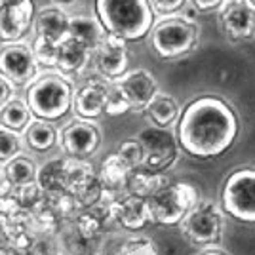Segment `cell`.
<instances>
[{
	"label": "cell",
	"mask_w": 255,
	"mask_h": 255,
	"mask_svg": "<svg viewBox=\"0 0 255 255\" xmlns=\"http://www.w3.org/2000/svg\"><path fill=\"white\" fill-rule=\"evenodd\" d=\"M236 111L217 96H200L181 111L175 129L177 145L194 158H213L238 137Z\"/></svg>",
	"instance_id": "6da1fadb"
},
{
	"label": "cell",
	"mask_w": 255,
	"mask_h": 255,
	"mask_svg": "<svg viewBox=\"0 0 255 255\" xmlns=\"http://www.w3.org/2000/svg\"><path fill=\"white\" fill-rule=\"evenodd\" d=\"M96 13L107 34L126 42L147 36L156 21L149 0H96Z\"/></svg>",
	"instance_id": "7a4b0ae2"
},
{
	"label": "cell",
	"mask_w": 255,
	"mask_h": 255,
	"mask_svg": "<svg viewBox=\"0 0 255 255\" xmlns=\"http://www.w3.org/2000/svg\"><path fill=\"white\" fill-rule=\"evenodd\" d=\"M73 96L75 88L71 80L63 75L50 73L40 78H34L29 84L25 103L31 109L34 118L55 122L73 109Z\"/></svg>",
	"instance_id": "3957f363"
},
{
	"label": "cell",
	"mask_w": 255,
	"mask_h": 255,
	"mask_svg": "<svg viewBox=\"0 0 255 255\" xmlns=\"http://www.w3.org/2000/svg\"><path fill=\"white\" fill-rule=\"evenodd\" d=\"M200 42L198 25L183 15H168L154 21L150 29V44L162 59H175L196 50Z\"/></svg>",
	"instance_id": "277c9868"
},
{
	"label": "cell",
	"mask_w": 255,
	"mask_h": 255,
	"mask_svg": "<svg viewBox=\"0 0 255 255\" xmlns=\"http://www.w3.org/2000/svg\"><path fill=\"white\" fill-rule=\"evenodd\" d=\"M198 200H200L198 191L192 185L177 181L162 185L145 202L152 221L170 227V225H179Z\"/></svg>",
	"instance_id": "5b68a950"
},
{
	"label": "cell",
	"mask_w": 255,
	"mask_h": 255,
	"mask_svg": "<svg viewBox=\"0 0 255 255\" xmlns=\"http://www.w3.org/2000/svg\"><path fill=\"white\" fill-rule=\"evenodd\" d=\"M179 225L183 236L198 248L217 246L225 229L223 213L212 200H198Z\"/></svg>",
	"instance_id": "8992f818"
},
{
	"label": "cell",
	"mask_w": 255,
	"mask_h": 255,
	"mask_svg": "<svg viewBox=\"0 0 255 255\" xmlns=\"http://www.w3.org/2000/svg\"><path fill=\"white\" fill-rule=\"evenodd\" d=\"M221 208L238 221L255 223V168L236 170L225 179Z\"/></svg>",
	"instance_id": "52a82bcc"
},
{
	"label": "cell",
	"mask_w": 255,
	"mask_h": 255,
	"mask_svg": "<svg viewBox=\"0 0 255 255\" xmlns=\"http://www.w3.org/2000/svg\"><path fill=\"white\" fill-rule=\"evenodd\" d=\"M143 149V164L149 171H158L170 168L171 164L177 160V152H179V145L177 139L171 133L170 129L164 128H147L145 131H141L137 137Z\"/></svg>",
	"instance_id": "ba28073f"
},
{
	"label": "cell",
	"mask_w": 255,
	"mask_h": 255,
	"mask_svg": "<svg viewBox=\"0 0 255 255\" xmlns=\"http://www.w3.org/2000/svg\"><path fill=\"white\" fill-rule=\"evenodd\" d=\"M38 75L31 46L23 42L6 44L0 48V76L6 78L11 86H29Z\"/></svg>",
	"instance_id": "9c48e42d"
},
{
	"label": "cell",
	"mask_w": 255,
	"mask_h": 255,
	"mask_svg": "<svg viewBox=\"0 0 255 255\" xmlns=\"http://www.w3.org/2000/svg\"><path fill=\"white\" fill-rule=\"evenodd\" d=\"M34 23V0H2L0 8V40L21 42Z\"/></svg>",
	"instance_id": "30bf717a"
},
{
	"label": "cell",
	"mask_w": 255,
	"mask_h": 255,
	"mask_svg": "<svg viewBox=\"0 0 255 255\" xmlns=\"http://www.w3.org/2000/svg\"><path fill=\"white\" fill-rule=\"evenodd\" d=\"M59 141L63 150L76 160L90 158L92 154H96V150L101 145V131L97 124L92 120H82L75 118L71 120L59 133Z\"/></svg>",
	"instance_id": "8fae6325"
},
{
	"label": "cell",
	"mask_w": 255,
	"mask_h": 255,
	"mask_svg": "<svg viewBox=\"0 0 255 255\" xmlns=\"http://www.w3.org/2000/svg\"><path fill=\"white\" fill-rule=\"evenodd\" d=\"M221 29L231 42L255 38V10L246 0H229L221 6Z\"/></svg>",
	"instance_id": "7c38bea8"
},
{
	"label": "cell",
	"mask_w": 255,
	"mask_h": 255,
	"mask_svg": "<svg viewBox=\"0 0 255 255\" xmlns=\"http://www.w3.org/2000/svg\"><path fill=\"white\" fill-rule=\"evenodd\" d=\"M115 84L120 88V92L128 99L131 113L145 111L150 99L158 94V84H156L152 73H149L147 69L128 71L124 76L115 80Z\"/></svg>",
	"instance_id": "4fadbf2b"
},
{
	"label": "cell",
	"mask_w": 255,
	"mask_h": 255,
	"mask_svg": "<svg viewBox=\"0 0 255 255\" xmlns=\"http://www.w3.org/2000/svg\"><path fill=\"white\" fill-rule=\"evenodd\" d=\"M126 40H122L120 36L115 34H105L103 42L99 44L96 50V67L107 80L115 82L120 76L128 73V48Z\"/></svg>",
	"instance_id": "5bb4252c"
},
{
	"label": "cell",
	"mask_w": 255,
	"mask_h": 255,
	"mask_svg": "<svg viewBox=\"0 0 255 255\" xmlns=\"http://www.w3.org/2000/svg\"><path fill=\"white\" fill-rule=\"evenodd\" d=\"M107 92L109 86L97 80H90L84 86H80L73 96V109L76 117L82 120H94L105 113Z\"/></svg>",
	"instance_id": "9a60e30c"
},
{
	"label": "cell",
	"mask_w": 255,
	"mask_h": 255,
	"mask_svg": "<svg viewBox=\"0 0 255 255\" xmlns=\"http://www.w3.org/2000/svg\"><path fill=\"white\" fill-rule=\"evenodd\" d=\"M34 32L38 38L50 40L59 46L69 38V15L55 6L42 8L34 17Z\"/></svg>",
	"instance_id": "2e32d148"
},
{
	"label": "cell",
	"mask_w": 255,
	"mask_h": 255,
	"mask_svg": "<svg viewBox=\"0 0 255 255\" xmlns=\"http://www.w3.org/2000/svg\"><path fill=\"white\" fill-rule=\"evenodd\" d=\"M105 29L97 17H88V15H73L69 17V38L84 46L88 52H96L99 44L105 38Z\"/></svg>",
	"instance_id": "e0dca14e"
},
{
	"label": "cell",
	"mask_w": 255,
	"mask_h": 255,
	"mask_svg": "<svg viewBox=\"0 0 255 255\" xmlns=\"http://www.w3.org/2000/svg\"><path fill=\"white\" fill-rule=\"evenodd\" d=\"M90 55H92V52H88L84 46H80L75 40L67 38L57 48V63H55V69L65 78L78 75V73H82L86 69V65L90 61Z\"/></svg>",
	"instance_id": "ac0fdd59"
},
{
	"label": "cell",
	"mask_w": 255,
	"mask_h": 255,
	"mask_svg": "<svg viewBox=\"0 0 255 255\" xmlns=\"http://www.w3.org/2000/svg\"><path fill=\"white\" fill-rule=\"evenodd\" d=\"M23 141L31 150L44 154L50 152L59 143V131L53 126V122L32 118L31 124L23 131Z\"/></svg>",
	"instance_id": "d6986e66"
},
{
	"label": "cell",
	"mask_w": 255,
	"mask_h": 255,
	"mask_svg": "<svg viewBox=\"0 0 255 255\" xmlns=\"http://www.w3.org/2000/svg\"><path fill=\"white\" fill-rule=\"evenodd\" d=\"M145 113H147V117L150 118V122L156 128L170 129V126H173L179 120L181 107L175 97L158 92L156 96L150 99V103L147 105Z\"/></svg>",
	"instance_id": "ffe728a7"
},
{
	"label": "cell",
	"mask_w": 255,
	"mask_h": 255,
	"mask_svg": "<svg viewBox=\"0 0 255 255\" xmlns=\"http://www.w3.org/2000/svg\"><path fill=\"white\" fill-rule=\"evenodd\" d=\"M2 171H4L6 183L13 189L29 187L38 177V168H36L34 160L23 152L13 160H10L6 166H2Z\"/></svg>",
	"instance_id": "44dd1931"
},
{
	"label": "cell",
	"mask_w": 255,
	"mask_h": 255,
	"mask_svg": "<svg viewBox=\"0 0 255 255\" xmlns=\"http://www.w3.org/2000/svg\"><path fill=\"white\" fill-rule=\"evenodd\" d=\"M32 118L34 117H32L31 109L27 107L25 99H19V97H11L6 105L0 109V128L10 129L19 135H23V131L31 124Z\"/></svg>",
	"instance_id": "7402d4cb"
},
{
	"label": "cell",
	"mask_w": 255,
	"mask_h": 255,
	"mask_svg": "<svg viewBox=\"0 0 255 255\" xmlns=\"http://www.w3.org/2000/svg\"><path fill=\"white\" fill-rule=\"evenodd\" d=\"M120 219L124 221L126 227H131V229L145 225V221L150 219L149 210H147V202L141 200V198H129V200H126V202L122 204V208H120Z\"/></svg>",
	"instance_id": "603a6c76"
},
{
	"label": "cell",
	"mask_w": 255,
	"mask_h": 255,
	"mask_svg": "<svg viewBox=\"0 0 255 255\" xmlns=\"http://www.w3.org/2000/svg\"><path fill=\"white\" fill-rule=\"evenodd\" d=\"M57 48H59L57 44L34 36L32 46H31V52H32V57H34L36 67L55 69V63H57Z\"/></svg>",
	"instance_id": "cb8c5ba5"
},
{
	"label": "cell",
	"mask_w": 255,
	"mask_h": 255,
	"mask_svg": "<svg viewBox=\"0 0 255 255\" xmlns=\"http://www.w3.org/2000/svg\"><path fill=\"white\" fill-rule=\"evenodd\" d=\"M129 171L131 170L128 168L122 160L118 158L117 154H111L105 160L103 168H101V177H103V181H105L109 187H120V185L126 183Z\"/></svg>",
	"instance_id": "d4e9b609"
},
{
	"label": "cell",
	"mask_w": 255,
	"mask_h": 255,
	"mask_svg": "<svg viewBox=\"0 0 255 255\" xmlns=\"http://www.w3.org/2000/svg\"><path fill=\"white\" fill-rule=\"evenodd\" d=\"M23 152V137L10 129L0 128V166H6L10 160Z\"/></svg>",
	"instance_id": "484cf974"
},
{
	"label": "cell",
	"mask_w": 255,
	"mask_h": 255,
	"mask_svg": "<svg viewBox=\"0 0 255 255\" xmlns=\"http://www.w3.org/2000/svg\"><path fill=\"white\" fill-rule=\"evenodd\" d=\"M105 113L109 115V117H120V115L131 113L128 99L124 97V94L120 92V88H118L115 82H111V86H109V92H107Z\"/></svg>",
	"instance_id": "4316f807"
},
{
	"label": "cell",
	"mask_w": 255,
	"mask_h": 255,
	"mask_svg": "<svg viewBox=\"0 0 255 255\" xmlns=\"http://www.w3.org/2000/svg\"><path fill=\"white\" fill-rule=\"evenodd\" d=\"M117 156L124 164H126L129 170H135L137 166L143 164V149H141V143L137 139H128L120 145Z\"/></svg>",
	"instance_id": "83f0119b"
},
{
	"label": "cell",
	"mask_w": 255,
	"mask_h": 255,
	"mask_svg": "<svg viewBox=\"0 0 255 255\" xmlns=\"http://www.w3.org/2000/svg\"><path fill=\"white\" fill-rule=\"evenodd\" d=\"M150 8L154 11V15H177V11H181L187 6V0H149Z\"/></svg>",
	"instance_id": "f1b7e54d"
},
{
	"label": "cell",
	"mask_w": 255,
	"mask_h": 255,
	"mask_svg": "<svg viewBox=\"0 0 255 255\" xmlns=\"http://www.w3.org/2000/svg\"><path fill=\"white\" fill-rule=\"evenodd\" d=\"M225 4V0H191V6L196 11H213L219 10Z\"/></svg>",
	"instance_id": "f546056e"
},
{
	"label": "cell",
	"mask_w": 255,
	"mask_h": 255,
	"mask_svg": "<svg viewBox=\"0 0 255 255\" xmlns=\"http://www.w3.org/2000/svg\"><path fill=\"white\" fill-rule=\"evenodd\" d=\"M11 97H13V86L6 78L0 76V109L6 105Z\"/></svg>",
	"instance_id": "4dcf8cb0"
},
{
	"label": "cell",
	"mask_w": 255,
	"mask_h": 255,
	"mask_svg": "<svg viewBox=\"0 0 255 255\" xmlns=\"http://www.w3.org/2000/svg\"><path fill=\"white\" fill-rule=\"evenodd\" d=\"M200 255H229V254H225L221 250H206V252H202Z\"/></svg>",
	"instance_id": "1f68e13d"
},
{
	"label": "cell",
	"mask_w": 255,
	"mask_h": 255,
	"mask_svg": "<svg viewBox=\"0 0 255 255\" xmlns=\"http://www.w3.org/2000/svg\"><path fill=\"white\" fill-rule=\"evenodd\" d=\"M55 2H59V4H69V2H75V0H55Z\"/></svg>",
	"instance_id": "d6a6232c"
},
{
	"label": "cell",
	"mask_w": 255,
	"mask_h": 255,
	"mask_svg": "<svg viewBox=\"0 0 255 255\" xmlns=\"http://www.w3.org/2000/svg\"><path fill=\"white\" fill-rule=\"evenodd\" d=\"M246 2H248V4H250V6H252V8L255 10V0H246Z\"/></svg>",
	"instance_id": "836d02e7"
},
{
	"label": "cell",
	"mask_w": 255,
	"mask_h": 255,
	"mask_svg": "<svg viewBox=\"0 0 255 255\" xmlns=\"http://www.w3.org/2000/svg\"><path fill=\"white\" fill-rule=\"evenodd\" d=\"M0 8H2V0H0Z\"/></svg>",
	"instance_id": "e575fe53"
}]
</instances>
